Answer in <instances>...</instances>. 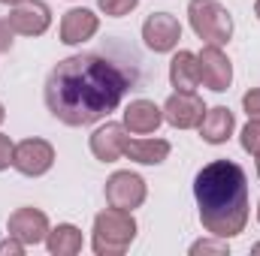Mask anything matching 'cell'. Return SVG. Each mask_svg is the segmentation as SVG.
Segmentation results:
<instances>
[{"label":"cell","instance_id":"obj_6","mask_svg":"<svg viewBox=\"0 0 260 256\" xmlns=\"http://www.w3.org/2000/svg\"><path fill=\"white\" fill-rule=\"evenodd\" d=\"M148 196V187H145V178L130 172V169H121V172H112L109 181H106V202L109 208H121V211H133L145 202Z\"/></svg>","mask_w":260,"mask_h":256},{"label":"cell","instance_id":"obj_23","mask_svg":"<svg viewBox=\"0 0 260 256\" xmlns=\"http://www.w3.org/2000/svg\"><path fill=\"white\" fill-rule=\"evenodd\" d=\"M12 151H15V145H12V139H9L6 133H0V172L12 166Z\"/></svg>","mask_w":260,"mask_h":256},{"label":"cell","instance_id":"obj_21","mask_svg":"<svg viewBox=\"0 0 260 256\" xmlns=\"http://www.w3.org/2000/svg\"><path fill=\"white\" fill-rule=\"evenodd\" d=\"M97 6H100L103 15L121 18V15H127V12H133V9L139 6V0H97Z\"/></svg>","mask_w":260,"mask_h":256},{"label":"cell","instance_id":"obj_10","mask_svg":"<svg viewBox=\"0 0 260 256\" xmlns=\"http://www.w3.org/2000/svg\"><path fill=\"white\" fill-rule=\"evenodd\" d=\"M203 115H206V106H203V100L197 97L194 91H176V94H170V100L164 103V121L176 130L200 127Z\"/></svg>","mask_w":260,"mask_h":256},{"label":"cell","instance_id":"obj_20","mask_svg":"<svg viewBox=\"0 0 260 256\" xmlns=\"http://www.w3.org/2000/svg\"><path fill=\"white\" fill-rule=\"evenodd\" d=\"M239 142H242V151L245 154H251V157L260 154V121L257 118H248V124L239 133Z\"/></svg>","mask_w":260,"mask_h":256},{"label":"cell","instance_id":"obj_16","mask_svg":"<svg viewBox=\"0 0 260 256\" xmlns=\"http://www.w3.org/2000/svg\"><path fill=\"white\" fill-rule=\"evenodd\" d=\"M170 142L167 139H127L124 157H130L139 166H160L170 157Z\"/></svg>","mask_w":260,"mask_h":256},{"label":"cell","instance_id":"obj_19","mask_svg":"<svg viewBox=\"0 0 260 256\" xmlns=\"http://www.w3.org/2000/svg\"><path fill=\"white\" fill-rule=\"evenodd\" d=\"M230 253V244H227V238H218V235H212V238H200L191 244V256H227Z\"/></svg>","mask_w":260,"mask_h":256},{"label":"cell","instance_id":"obj_3","mask_svg":"<svg viewBox=\"0 0 260 256\" xmlns=\"http://www.w3.org/2000/svg\"><path fill=\"white\" fill-rule=\"evenodd\" d=\"M136 238V220L133 211L106 208L94 217L91 229V247L97 256H121Z\"/></svg>","mask_w":260,"mask_h":256},{"label":"cell","instance_id":"obj_12","mask_svg":"<svg viewBox=\"0 0 260 256\" xmlns=\"http://www.w3.org/2000/svg\"><path fill=\"white\" fill-rule=\"evenodd\" d=\"M124 145H127V127L106 121L103 127L91 133V154L100 163H115L118 157H124Z\"/></svg>","mask_w":260,"mask_h":256},{"label":"cell","instance_id":"obj_2","mask_svg":"<svg viewBox=\"0 0 260 256\" xmlns=\"http://www.w3.org/2000/svg\"><path fill=\"white\" fill-rule=\"evenodd\" d=\"M194 199L200 223L209 235L236 238L248 223V178L233 160H212L194 178Z\"/></svg>","mask_w":260,"mask_h":256},{"label":"cell","instance_id":"obj_18","mask_svg":"<svg viewBox=\"0 0 260 256\" xmlns=\"http://www.w3.org/2000/svg\"><path fill=\"white\" fill-rule=\"evenodd\" d=\"M46 247L52 256H76L82 253L85 247V238H82V229L73 226V223H58L55 229H49L46 235Z\"/></svg>","mask_w":260,"mask_h":256},{"label":"cell","instance_id":"obj_13","mask_svg":"<svg viewBox=\"0 0 260 256\" xmlns=\"http://www.w3.org/2000/svg\"><path fill=\"white\" fill-rule=\"evenodd\" d=\"M100 30V18L91 12V9H70L64 12V18H61V27H58V33H61V42L64 46H82V42H88L94 33Z\"/></svg>","mask_w":260,"mask_h":256},{"label":"cell","instance_id":"obj_29","mask_svg":"<svg viewBox=\"0 0 260 256\" xmlns=\"http://www.w3.org/2000/svg\"><path fill=\"white\" fill-rule=\"evenodd\" d=\"M251 253H254V256H260V241L254 244V247H251Z\"/></svg>","mask_w":260,"mask_h":256},{"label":"cell","instance_id":"obj_26","mask_svg":"<svg viewBox=\"0 0 260 256\" xmlns=\"http://www.w3.org/2000/svg\"><path fill=\"white\" fill-rule=\"evenodd\" d=\"M254 15H257V21H260V0H254Z\"/></svg>","mask_w":260,"mask_h":256},{"label":"cell","instance_id":"obj_28","mask_svg":"<svg viewBox=\"0 0 260 256\" xmlns=\"http://www.w3.org/2000/svg\"><path fill=\"white\" fill-rule=\"evenodd\" d=\"M0 3H6V6H15V3H21V0H0Z\"/></svg>","mask_w":260,"mask_h":256},{"label":"cell","instance_id":"obj_24","mask_svg":"<svg viewBox=\"0 0 260 256\" xmlns=\"http://www.w3.org/2000/svg\"><path fill=\"white\" fill-rule=\"evenodd\" d=\"M12 36H15V30H12V24H9L6 18H0V55L12 49Z\"/></svg>","mask_w":260,"mask_h":256},{"label":"cell","instance_id":"obj_25","mask_svg":"<svg viewBox=\"0 0 260 256\" xmlns=\"http://www.w3.org/2000/svg\"><path fill=\"white\" fill-rule=\"evenodd\" d=\"M24 247H27V244H21L18 238H12V235H9L6 241H0V256H3V253H9V256H21V253H24Z\"/></svg>","mask_w":260,"mask_h":256},{"label":"cell","instance_id":"obj_22","mask_svg":"<svg viewBox=\"0 0 260 256\" xmlns=\"http://www.w3.org/2000/svg\"><path fill=\"white\" fill-rule=\"evenodd\" d=\"M242 109L248 118H257L260 121V88H251L245 97H242Z\"/></svg>","mask_w":260,"mask_h":256},{"label":"cell","instance_id":"obj_14","mask_svg":"<svg viewBox=\"0 0 260 256\" xmlns=\"http://www.w3.org/2000/svg\"><path fill=\"white\" fill-rule=\"evenodd\" d=\"M164 124V109L154 106L151 100H130L124 109V127L136 136H148Z\"/></svg>","mask_w":260,"mask_h":256},{"label":"cell","instance_id":"obj_1","mask_svg":"<svg viewBox=\"0 0 260 256\" xmlns=\"http://www.w3.org/2000/svg\"><path fill=\"white\" fill-rule=\"evenodd\" d=\"M136 81L124 61L100 52L70 55L46 78V109L67 127H91L109 118Z\"/></svg>","mask_w":260,"mask_h":256},{"label":"cell","instance_id":"obj_17","mask_svg":"<svg viewBox=\"0 0 260 256\" xmlns=\"http://www.w3.org/2000/svg\"><path fill=\"white\" fill-rule=\"evenodd\" d=\"M170 84L176 91H197L200 84V61L194 52H176L170 61Z\"/></svg>","mask_w":260,"mask_h":256},{"label":"cell","instance_id":"obj_31","mask_svg":"<svg viewBox=\"0 0 260 256\" xmlns=\"http://www.w3.org/2000/svg\"><path fill=\"white\" fill-rule=\"evenodd\" d=\"M257 175H260V154H257Z\"/></svg>","mask_w":260,"mask_h":256},{"label":"cell","instance_id":"obj_4","mask_svg":"<svg viewBox=\"0 0 260 256\" xmlns=\"http://www.w3.org/2000/svg\"><path fill=\"white\" fill-rule=\"evenodd\" d=\"M188 21L206 46H227L233 36V15L218 0H191Z\"/></svg>","mask_w":260,"mask_h":256},{"label":"cell","instance_id":"obj_30","mask_svg":"<svg viewBox=\"0 0 260 256\" xmlns=\"http://www.w3.org/2000/svg\"><path fill=\"white\" fill-rule=\"evenodd\" d=\"M257 220H260V199H257Z\"/></svg>","mask_w":260,"mask_h":256},{"label":"cell","instance_id":"obj_11","mask_svg":"<svg viewBox=\"0 0 260 256\" xmlns=\"http://www.w3.org/2000/svg\"><path fill=\"white\" fill-rule=\"evenodd\" d=\"M200 61V81L215 91V94H224L233 81V64L230 58L221 52V46H203V52L197 55Z\"/></svg>","mask_w":260,"mask_h":256},{"label":"cell","instance_id":"obj_9","mask_svg":"<svg viewBox=\"0 0 260 256\" xmlns=\"http://www.w3.org/2000/svg\"><path fill=\"white\" fill-rule=\"evenodd\" d=\"M6 21L21 36H43L52 27V9H49L46 0H21V3L12 6Z\"/></svg>","mask_w":260,"mask_h":256},{"label":"cell","instance_id":"obj_8","mask_svg":"<svg viewBox=\"0 0 260 256\" xmlns=\"http://www.w3.org/2000/svg\"><path fill=\"white\" fill-rule=\"evenodd\" d=\"M49 217H46V211H40V208H30V205H24V208H15L12 214H9V223H6V232L12 235V238H18L21 244H43L46 241V235H49Z\"/></svg>","mask_w":260,"mask_h":256},{"label":"cell","instance_id":"obj_7","mask_svg":"<svg viewBox=\"0 0 260 256\" xmlns=\"http://www.w3.org/2000/svg\"><path fill=\"white\" fill-rule=\"evenodd\" d=\"M142 39L154 55H167L179 46L182 39V24L170 12H151L142 24Z\"/></svg>","mask_w":260,"mask_h":256},{"label":"cell","instance_id":"obj_15","mask_svg":"<svg viewBox=\"0 0 260 256\" xmlns=\"http://www.w3.org/2000/svg\"><path fill=\"white\" fill-rule=\"evenodd\" d=\"M197 130H200L203 142H209V145H224V142L233 136V130H236V115H233L227 106L206 109V115H203V121H200Z\"/></svg>","mask_w":260,"mask_h":256},{"label":"cell","instance_id":"obj_27","mask_svg":"<svg viewBox=\"0 0 260 256\" xmlns=\"http://www.w3.org/2000/svg\"><path fill=\"white\" fill-rule=\"evenodd\" d=\"M3 118H6V109H3V103H0V124H3Z\"/></svg>","mask_w":260,"mask_h":256},{"label":"cell","instance_id":"obj_5","mask_svg":"<svg viewBox=\"0 0 260 256\" xmlns=\"http://www.w3.org/2000/svg\"><path fill=\"white\" fill-rule=\"evenodd\" d=\"M55 166V148L46 139H24L12 151V169L24 178H40Z\"/></svg>","mask_w":260,"mask_h":256}]
</instances>
